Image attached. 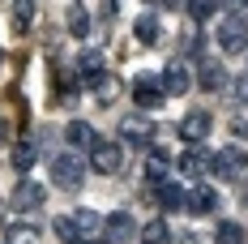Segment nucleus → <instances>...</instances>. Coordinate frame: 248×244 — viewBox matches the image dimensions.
<instances>
[{
	"instance_id": "nucleus-21",
	"label": "nucleus",
	"mask_w": 248,
	"mask_h": 244,
	"mask_svg": "<svg viewBox=\"0 0 248 244\" xmlns=\"http://www.w3.org/2000/svg\"><path fill=\"white\" fill-rule=\"evenodd\" d=\"M214 244H248V231H244L235 219H227V223H218V231H214Z\"/></svg>"
},
{
	"instance_id": "nucleus-31",
	"label": "nucleus",
	"mask_w": 248,
	"mask_h": 244,
	"mask_svg": "<svg viewBox=\"0 0 248 244\" xmlns=\"http://www.w3.org/2000/svg\"><path fill=\"white\" fill-rule=\"evenodd\" d=\"M180 244H197V240H193V236H184V240H180Z\"/></svg>"
},
{
	"instance_id": "nucleus-27",
	"label": "nucleus",
	"mask_w": 248,
	"mask_h": 244,
	"mask_svg": "<svg viewBox=\"0 0 248 244\" xmlns=\"http://www.w3.org/2000/svg\"><path fill=\"white\" fill-rule=\"evenodd\" d=\"M214 4H218V0H188V17H193V22H205V17L214 13Z\"/></svg>"
},
{
	"instance_id": "nucleus-19",
	"label": "nucleus",
	"mask_w": 248,
	"mask_h": 244,
	"mask_svg": "<svg viewBox=\"0 0 248 244\" xmlns=\"http://www.w3.org/2000/svg\"><path fill=\"white\" fill-rule=\"evenodd\" d=\"M64 26H69V34L86 39V34H90V13H86L81 4H69V9H64Z\"/></svg>"
},
{
	"instance_id": "nucleus-23",
	"label": "nucleus",
	"mask_w": 248,
	"mask_h": 244,
	"mask_svg": "<svg viewBox=\"0 0 248 244\" xmlns=\"http://www.w3.org/2000/svg\"><path fill=\"white\" fill-rule=\"evenodd\" d=\"M90 90H94V98H99V103H116V95H120V81H116L111 73H103L99 81H90Z\"/></svg>"
},
{
	"instance_id": "nucleus-17",
	"label": "nucleus",
	"mask_w": 248,
	"mask_h": 244,
	"mask_svg": "<svg viewBox=\"0 0 248 244\" xmlns=\"http://www.w3.org/2000/svg\"><path fill=\"white\" fill-rule=\"evenodd\" d=\"M158 34H163V26L154 13H137V26H133V39L141 43V48H154L158 43Z\"/></svg>"
},
{
	"instance_id": "nucleus-12",
	"label": "nucleus",
	"mask_w": 248,
	"mask_h": 244,
	"mask_svg": "<svg viewBox=\"0 0 248 244\" xmlns=\"http://www.w3.org/2000/svg\"><path fill=\"white\" fill-rule=\"evenodd\" d=\"M69 219H73L77 236H81L86 244H90V240H103V214H94V210H73Z\"/></svg>"
},
{
	"instance_id": "nucleus-16",
	"label": "nucleus",
	"mask_w": 248,
	"mask_h": 244,
	"mask_svg": "<svg viewBox=\"0 0 248 244\" xmlns=\"http://www.w3.org/2000/svg\"><path fill=\"white\" fill-rule=\"evenodd\" d=\"M64 142H69V150L77 154V150H90V146H94V142H99V133H94L86 120H73L69 129H64Z\"/></svg>"
},
{
	"instance_id": "nucleus-2",
	"label": "nucleus",
	"mask_w": 248,
	"mask_h": 244,
	"mask_svg": "<svg viewBox=\"0 0 248 244\" xmlns=\"http://www.w3.org/2000/svg\"><path fill=\"white\" fill-rule=\"evenodd\" d=\"M218 48L231 51V56H240L248 48V17L244 13H231V17L218 22Z\"/></svg>"
},
{
	"instance_id": "nucleus-26",
	"label": "nucleus",
	"mask_w": 248,
	"mask_h": 244,
	"mask_svg": "<svg viewBox=\"0 0 248 244\" xmlns=\"http://www.w3.org/2000/svg\"><path fill=\"white\" fill-rule=\"evenodd\" d=\"M30 13H34V0H13V26L30 30Z\"/></svg>"
},
{
	"instance_id": "nucleus-28",
	"label": "nucleus",
	"mask_w": 248,
	"mask_h": 244,
	"mask_svg": "<svg viewBox=\"0 0 248 244\" xmlns=\"http://www.w3.org/2000/svg\"><path fill=\"white\" fill-rule=\"evenodd\" d=\"M120 9V0H103V13H116Z\"/></svg>"
},
{
	"instance_id": "nucleus-8",
	"label": "nucleus",
	"mask_w": 248,
	"mask_h": 244,
	"mask_svg": "<svg viewBox=\"0 0 248 244\" xmlns=\"http://www.w3.org/2000/svg\"><path fill=\"white\" fill-rule=\"evenodd\" d=\"M210 129H214V120H210L205 112H188V116L180 120V129H175V133H180L188 146H201V142L210 137Z\"/></svg>"
},
{
	"instance_id": "nucleus-11",
	"label": "nucleus",
	"mask_w": 248,
	"mask_h": 244,
	"mask_svg": "<svg viewBox=\"0 0 248 244\" xmlns=\"http://www.w3.org/2000/svg\"><path fill=\"white\" fill-rule=\"evenodd\" d=\"M180 171L184 176H193V180H205V176H214V154L210 150H184V159H180Z\"/></svg>"
},
{
	"instance_id": "nucleus-15",
	"label": "nucleus",
	"mask_w": 248,
	"mask_h": 244,
	"mask_svg": "<svg viewBox=\"0 0 248 244\" xmlns=\"http://www.w3.org/2000/svg\"><path fill=\"white\" fill-rule=\"evenodd\" d=\"M214 206H218V193H214L210 184H197L193 193H184V210H188V214H210Z\"/></svg>"
},
{
	"instance_id": "nucleus-30",
	"label": "nucleus",
	"mask_w": 248,
	"mask_h": 244,
	"mask_svg": "<svg viewBox=\"0 0 248 244\" xmlns=\"http://www.w3.org/2000/svg\"><path fill=\"white\" fill-rule=\"evenodd\" d=\"M235 13H248V0H235Z\"/></svg>"
},
{
	"instance_id": "nucleus-32",
	"label": "nucleus",
	"mask_w": 248,
	"mask_h": 244,
	"mask_svg": "<svg viewBox=\"0 0 248 244\" xmlns=\"http://www.w3.org/2000/svg\"><path fill=\"white\" fill-rule=\"evenodd\" d=\"M146 4H163V0H146Z\"/></svg>"
},
{
	"instance_id": "nucleus-18",
	"label": "nucleus",
	"mask_w": 248,
	"mask_h": 244,
	"mask_svg": "<svg viewBox=\"0 0 248 244\" xmlns=\"http://www.w3.org/2000/svg\"><path fill=\"white\" fill-rule=\"evenodd\" d=\"M197 77H201V86H205V90H223L227 81H231V77H227V69L218 65V60H201Z\"/></svg>"
},
{
	"instance_id": "nucleus-1",
	"label": "nucleus",
	"mask_w": 248,
	"mask_h": 244,
	"mask_svg": "<svg viewBox=\"0 0 248 244\" xmlns=\"http://www.w3.org/2000/svg\"><path fill=\"white\" fill-rule=\"evenodd\" d=\"M81 180H86V159L81 154L64 150V154L51 159V184H60L64 193H73V189H81Z\"/></svg>"
},
{
	"instance_id": "nucleus-14",
	"label": "nucleus",
	"mask_w": 248,
	"mask_h": 244,
	"mask_svg": "<svg viewBox=\"0 0 248 244\" xmlns=\"http://www.w3.org/2000/svg\"><path fill=\"white\" fill-rule=\"evenodd\" d=\"M77 73H81V81H86V86H90V81H99V77L107 73L103 51H99V48H86L81 56H77Z\"/></svg>"
},
{
	"instance_id": "nucleus-34",
	"label": "nucleus",
	"mask_w": 248,
	"mask_h": 244,
	"mask_svg": "<svg viewBox=\"0 0 248 244\" xmlns=\"http://www.w3.org/2000/svg\"><path fill=\"white\" fill-rule=\"evenodd\" d=\"M90 244H103V240H90Z\"/></svg>"
},
{
	"instance_id": "nucleus-13",
	"label": "nucleus",
	"mask_w": 248,
	"mask_h": 244,
	"mask_svg": "<svg viewBox=\"0 0 248 244\" xmlns=\"http://www.w3.org/2000/svg\"><path fill=\"white\" fill-rule=\"evenodd\" d=\"M146 180L150 184H163V180H171V154L158 146H150V159H146Z\"/></svg>"
},
{
	"instance_id": "nucleus-10",
	"label": "nucleus",
	"mask_w": 248,
	"mask_h": 244,
	"mask_svg": "<svg viewBox=\"0 0 248 244\" xmlns=\"http://www.w3.org/2000/svg\"><path fill=\"white\" fill-rule=\"evenodd\" d=\"M158 81H163V95H171V98H180V95H188V90H193V77H188V69H184L180 60H171V65L163 69Z\"/></svg>"
},
{
	"instance_id": "nucleus-7",
	"label": "nucleus",
	"mask_w": 248,
	"mask_h": 244,
	"mask_svg": "<svg viewBox=\"0 0 248 244\" xmlns=\"http://www.w3.org/2000/svg\"><path fill=\"white\" fill-rule=\"evenodd\" d=\"M244 167H248V154H244L240 146H223V150H214V176L231 180V176H240Z\"/></svg>"
},
{
	"instance_id": "nucleus-3",
	"label": "nucleus",
	"mask_w": 248,
	"mask_h": 244,
	"mask_svg": "<svg viewBox=\"0 0 248 244\" xmlns=\"http://www.w3.org/2000/svg\"><path fill=\"white\" fill-rule=\"evenodd\" d=\"M133 236H137V219H133V214L116 210V214L103 219V244H128Z\"/></svg>"
},
{
	"instance_id": "nucleus-20",
	"label": "nucleus",
	"mask_w": 248,
	"mask_h": 244,
	"mask_svg": "<svg viewBox=\"0 0 248 244\" xmlns=\"http://www.w3.org/2000/svg\"><path fill=\"white\" fill-rule=\"evenodd\" d=\"M154 197H158V206H163V210H180V206H184V189L171 184V180H163V184L154 189Z\"/></svg>"
},
{
	"instance_id": "nucleus-4",
	"label": "nucleus",
	"mask_w": 248,
	"mask_h": 244,
	"mask_svg": "<svg viewBox=\"0 0 248 244\" xmlns=\"http://www.w3.org/2000/svg\"><path fill=\"white\" fill-rule=\"evenodd\" d=\"M120 163H124V150L116 146V142H94L90 146V167L99 171V176H111V171H120Z\"/></svg>"
},
{
	"instance_id": "nucleus-22",
	"label": "nucleus",
	"mask_w": 248,
	"mask_h": 244,
	"mask_svg": "<svg viewBox=\"0 0 248 244\" xmlns=\"http://www.w3.org/2000/svg\"><path fill=\"white\" fill-rule=\"evenodd\" d=\"M137 236H141V244H171V231H167V223H163V219H150Z\"/></svg>"
},
{
	"instance_id": "nucleus-24",
	"label": "nucleus",
	"mask_w": 248,
	"mask_h": 244,
	"mask_svg": "<svg viewBox=\"0 0 248 244\" xmlns=\"http://www.w3.org/2000/svg\"><path fill=\"white\" fill-rule=\"evenodd\" d=\"M34 159H39L34 142H17V146H13V167H17V171H30V167H34Z\"/></svg>"
},
{
	"instance_id": "nucleus-25",
	"label": "nucleus",
	"mask_w": 248,
	"mask_h": 244,
	"mask_svg": "<svg viewBox=\"0 0 248 244\" xmlns=\"http://www.w3.org/2000/svg\"><path fill=\"white\" fill-rule=\"evenodd\" d=\"M56 236H60V244H86L81 236H77V227H73L69 214H60V219H56Z\"/></svg>"
},
{
	"instance_id": "nucleus-29",
	"label": "nucleus",
	"mask_w": 248,
	"mask_h": 244,
	"mask_svg": "<svg viewBox=\"0 0 248 244\" xmlns=\"http://www.w3.org/2000/svg\"><path fill=\"white\" fill-rule=\"evenodd\" d=\"M235 98H244V103H248V81H244V86H235Z\"/></svg>"
},
{
	"instance_id": "nucleus-33",
	"label": "nucleus",
	"mask_w": 248,
	"mask_h": 244,
	"mask_svg": "<svg viewBox=\"0 0 248 244\" xmlns=\"http://www.w3.org/2000/svg\"><path fill=\"white\" fill-rule=\"evenodd\" d=\"M0 65H4V48H0Z\"/></svg>"
},
{
	"instance_id": "nucleus-9",
	"label": "nucleus",
	"mask_w": 248,
	"mask_h": 244,
	"mask_svg": "<svg viewBox=\"0 0 248 244\" xmlns=\"http://www.w3.org/2000/svg\"><path fill=\"white\" fill-rule=\"evenodd\" d=\"M133 98H137V107H158L163 103V81L154 73H137V81H133Z\"/></svg>"
},
{
	"instance_id": "nucleus-6",
	"label": "nucleus",
	"mask_w": 248,
	"mask_h": 244,
	"mask_svg": "<svg viewBox=\"0 0 248 244\" xmlns=\"http://www.w3.org/2000/svg\"><path fill=\"white\" fill-rule=\"evenodd\" d=\"M43 197H47V189H43V184H34V180H22V184L13 189V197H9V206H13L17 214H34V210L43 206Z\"/></svg>"
},
{
	"instance_id": "nucleus-5",
	"label": "nucleus",
	"mask_w": 248,
	"mask_h": 244,
	"mask_svg": "<svg viewBox=\"0 0 248 244\" xmlns=\"http://www.w3.org/2000/svg\"><path fill=\"white\" fill-rule=\"evenodd\" d=\"M150 137H154V124H150V116H124V120H120V142H124V146L146 150Z\"/></svg>"
}]
</instances>
